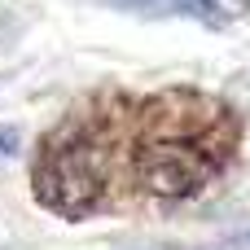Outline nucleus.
<instances>
[{
	"label": "nucleus",
	"mask_w": 250,
	"mask_h": 250,
	"mask_svg": "<svg viewBox=\"0 0 250 250\" xmlns=\"http://www.w3.org/2000/svg\"><path fill=\"white\" fill-rule=\"evenodd\" d=\"M233 149V123L202 97L171 92L149 110L136 145V180L154 198H193Z\"/></svg>",
	"instance_id": "f257e3e1"
},
{
	"label": "nucleus",
	"mask_w": 250,
	"mask_h": 250,
	"mask_svg": "<svg viewBox=\"0 0 250 250\" xmlns=\"http://www.w3.org/2000/svg\"><path fill=\"white\" fill-rule=\"evenodd\" d=\"M110 180V141L97 127V119H70L62 123L35 154L31 189L35 198L57 211L62 220H83Z\"/></svg>",
	"instance_id": "f03ea898"
},
{
	"label": "nucleus",
	"mask_w": 250,
	"mask_h": 250,
	"mask_svg": "<svg viewBox=\"0 0 250 250\" xmlns=\"http://www.w3.org/2000/svg\"><path fill=\"white\" fill-rule=\"evenodd\" d=\"M110 4L127 9V13H141V18H193V22H207V26H220L229 18L215 0H110Z\"/></svg>",
	"instance_id": "7ed1b4c3"
},
{
	"label": "nucleus",
	"mask_w": 250,
	"mask_h": 250,
	"mask_svg": "<svg viewBox=\"0 0 250 250\" xmlns=\"http://www.w3.org/2000/svg\"><path fill=\"white\" fill-rule=\"evenodd\" d=\"M198 250H250V229H246V233H233V237H224V242L198 246Z\"/></svg>",
	"instance_id": "20e7f679"
}]
</instances>
